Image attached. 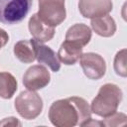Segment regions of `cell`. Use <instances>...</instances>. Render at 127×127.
Segmentation results:
<instances>
[{"mask_svg": "<svg viewBox=\"0 0 127 127\" xmlns=\"http://www.w3.org/2000/svg\"><path fill=\"white\" fill-rule=\"evenodd\" d=\"M38 16L47 25L57 27L66 17L64 0H39Z\"/></svg>", "mask_w": 127, "mask_h": 127, "instance_id": "cell-5", "label": "cell"}, {"mask_svg": "<svg viewBox=\"0 0 127 127\" xmlns=\"http://www.w3.org/2000/svg\"><path fill=\"white\" fill-rule=\"evenodd\" d=\"M51 80V74L48 68L42 64L30 66L23 75V84L29 90H40L46 87Z\"/></svg>", "mask_w": 127, "mask_h": 127, "instance_id": "cell-7", "label": "cell"}, {"mask_svg": "<svg viewBox=\"0 0 127 127\" xmlns=\"http://www.w3.org/2000/svg\"><path fill=\"white\" fill-rule=\"evenodd\" d=\"M82 49L83 48L77 44L69 41H64L61 45L57 55L60 62H62L64 64L72 65L79 61L82 55Z\"/></svg>", "mask_w": 127, "mask_h": 127, "instance_id": "cell-11", "label": "cell"}, {"mask_svg": "<svg viewBox=\"0 0 127 127\" xmlns=\"http://www.w3.org/2000/svg\"><path fill=\"white\" fill-rule=\"evenodd\" d=\"M114 70L116 74L126 77L127 75V69H126V49H122L119 51L115 58H114V64H113Z\"/></svg>", "mask_w": 127, "mask_h": 127, "instance_id": "cell-16", "label": "cell"}, {"mask_svg": "<svg viewBox=\"0 0 127 127\" xmlns=\"http://www.w3.org/2000/svg\"><path fill=\"white\" fill-rule=\"evenodd\" d=\"M112 9V0H78V10L84 18L92 19L105 16Z\"/></svg>", "mask_w": 127, "mask_h": 127, "instance_id": "cell-8", "label": "cell"}, {"mask_svg": "<svg viewBox=\"0 0 127 127\" xmlns=\"http://www.w3.org/2000/svg\"><path fill=\"white\" fill-rule=\"evenodd\" d=\"M0 125L1 126H4V125H12V126H15V125H21V123L15 117H8V118H4L3 121L0 122Z\"/></svg>", "mask_w": 127, "mask_h": 127, "instance_id": "cell-19", "label": "cell"}, {"mask_svg": "<svg viewBox=\"0 0 127 127\" xmlns=\"http://www.w3.org/2000/svg\"><path fill=\"white\" fill-rule=\"evenodd\" d=\"M8 41H9V35H8V33L4 29H1L0 28V50L8 43Z\"/></svg>", "mask_w": 127, "mask_h": 127, "instance_id": "cell-18", "label": "cell"}, {"mask_svg": "<svg viewBox=\"0 0 127 127\" xmlns=\"http://www.w3.org/2000/svg\"><path fill=\"white\" fill-rule=\"evenodd\" d=\"M91 29L100 37L109 38L113 36L116 32L115 20L108 14L101 17L92 18L90 21Z\"/></svg>", "mask_w": 127, "mask_h": 127, "instance_id": "cell-13", "label": "cell"}, {"mask_svg": "<svg viewBox=\"0 0 127 127\" xmlns=\"http://www.w3.org/2000/svg\"><path fill=\"white\" fill-rule=\"evenodd\" d=\"M91 118V109L85 99L71 96L59 99L52 103L49 109V119L57 127L83 126Z\"/></svg>", "mask_w": 127, "mask_h": 127, "instance_id": "cell-1", "label": "cell"}, {"mask_svg": "<svg viewBox=\"0 0 127 127\" xmlns=\"http://www.w3.org/2000/svg\"><path fill=\"white\" fill-rule=\"evenodd\" d=\"M80 66L83 70L84 75L93 80L100 79L106 72L105 60L98 54L85 53L82 54L79 59Z\"/></svg>", "mask_w": 127, "mask_h": 127, "instance_id": "cell-6", "label": "cell"}, {"mask_svg": "<svg viewBox=\"0 0 127 127\" xmlns=\"http://www.w3.org/2000/svg\"><path fill=\"white\" fill-rule=\"evenodd\" d=\"M122 97L123 92L118 85L114 83H105L101 85L97 95L91 101V113L103 118L113 114L117 111Z\"/></svg>", "mask_w": 127, "mask_h": 127, "instance_id": "cell-2", "label": "cell"}, {"mask_svg": "<svg viewBox=\"0 0 127 127\" xmlns=\"http://www.w3.org/2000/svg\"><path fill=\"white\" fill-rule=\"evenodd\" d=\"M91 36V29L87 25L83 23H77L67 29L65 33V41L72 42L83 48L89 43Z\"/></svg>", "mask_w": 127, "mask_h": 127, "instance_id": "cell-12", "label": "cell"}, {"mask_svg": "<svg viewBox=\"0 0 127 127\" xmlns=\"http://www.w3.org/2000/svg\"><path fill=\"white\" fill-rule=\"evenodd\" d=\"M14 55L15 57L24 64H31L36 60L34 46L28 40H21L14 45Z\"/></svg>", "mask_w": 127, "mask_h": 127, "instance_id": "cell-14", "label": "cell"}, {"mask_svg": "<svg viewBox=\"0 0 127 127\" xmlns=\"http://www.w3.org/2000/svg\"><path fill=\"white\" fill-rule=\"evenodd\" d=\"M31 42L34 46L36 60L38 61V63L49 66L55 72L59 71L61 69V62L56 52L43 43L36 41L35 39H31Z\"/></svg>", "mask_w": 127, "mask_h": 127, "instance_id": "cell-9", "label": "cell"}, {"mask_svg": "<svg viewBox=\"0 0 127 127\" xmlns=\"http://www.w3.org/2000/svg\"><path fill=\"white\" fill-rule=\"evenodd\" d=\"M127 116L121 112H114L113 114L104 117V121H102L104 126H119L126 124Z\"/></svg>", "mask_w": 127, "mask_h": 127, "instance_id": "cell-17", "label": "cell"}, {"mask_svg": "<svg viewBox=\"0 0 127 127\" xmlns=\"http://www.w3.org/2000/svg\"><path fill=\"white\" fill-rule=\"evenodd\" d=\"M28 27L32 37L40 43L49 42L55 36V28L43 22L38 16V14L32 15V17L29 20Z\"/></svg>", "mask_w": 127, "mask_h": 127, "instance_id": "cell-10", "label": "cell"}, {"mask_svg": "<svg viewBox=\"0 0 127 127\" xmlns=\"http://www.w3.org/2000/svg\"><path fill=\"white\" fill-rule=\"evenodd\" d=\"M33 0H0V22L6 25L18 24L29 13Z\"/></svg>", "mask_w": 127, "mask_h": 127, "instance_id": "cell-4", "label": "cell"}, {"mask_svg": "<svg viewBox=\"0 0 127 127\" xmlns=\"http://www.w3.org/2000/svg\"><path fill=\"white\" fill-rule=\"evenodd\" d=\"M14 106L18 114L27 120L36 119L43 110L42 97L33 90L22 91L15 99Z\"/></svg>", "mask_w": 127, "mask_h": 127, "instance_id": "cell-3", "label": "cell"}, {"mask_svg": "<svg viewBox=\"0 0 127 127\" xmlns=\"http://www.w3.org/2000/svg\"><path fill=\"white\" fill-rule=\"evenodd\" d=\"M18 88V82L15 76L7 71H0V97L10 99Z\"/></svg>", "mask_w": 127, "mask_h": 127, "instance_id": "cell-15", "label": "cell"}]
</instances>
